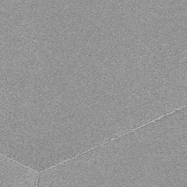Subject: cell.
<instances>
[{"label":"cell","mask_w":187,"mask_h":187,"mask_svg":"<svg viewBox=\"0 0 187 187\" xmlns=\"http://www.w3.org/2000/svg\"><path fill=\"white\" fill-rule=\"evenodd\" d=\"M39 173L0 155V187L36 186Z\"/></svg>","instance_id":"6da1fadb"}]
</instances>
